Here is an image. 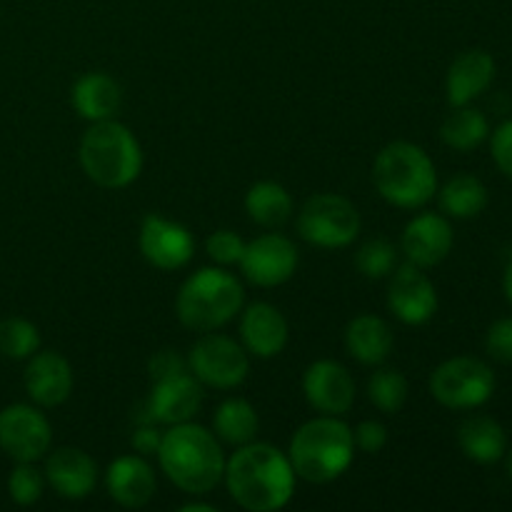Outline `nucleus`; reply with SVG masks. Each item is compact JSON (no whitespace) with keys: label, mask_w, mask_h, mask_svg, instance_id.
<instances>
[{"label":"nucleus","mask_w":512,"mask_h":512,"mask_svg":"<svg viewBox=\"0 0 512 512\" xmlns=\"http://www.w3.org/2000/svg\"><path fill=\"white\" fill-rule=\"evenodd\" d=\"M225 485L240 508L275 512L295 493V470L283 450L268 443H245L225 463Z\"/></svg>","instance_id":"nucleus-1"},{"label":"nucleus","mask_w":512,"mask_h":512,"mask_svg":"<svg viewBox=\"0 0 512 512\" xmlns=\"http://www.w3.org/2000/svg\"><path fill=\"white\" fill-rule=\"evenodd\" d=\"M158 460L170 483L188 495H205L223 480L225 458L213 433L195 423H178L163 433Z\"/></svg>","instance_id":"nucleus-2"},{"label":"nucleus","mask_w":512,"mask_h":512,"mask_svg":"<svg viewBox=\"0 0 512 512\" xmlns=\"http://www.w3.org/2000/svg\"><path fill=\"white\" fill-rule=\"evenodd\" d=\"M355 455L353 430L338 415L313 418L290 440V463L308 483H330L350 468Z\"/></svg>","instance_id":"nucleus-3"},{"label":"nucleus","mask_w":512,"mask_h":512,"mask_svg":"<svg viewBox=\"0 0 512 512\" xmlns=\"http://www.w3.org/2000/svg\"><path fill=\"white\" fill-rule=\"evenodd\" d=\"M80 165L100 188H128L143 170V150L123 123L98 120L80 140Z\"/></svg>","instance_id":"nucleus-4"},{"label":"nucleus","mask_w":512,"mask_h":512,"mask_svg":"<svg viewBox=\"0 0 512 512\" xmlns=\"http://www.w3.org/2000/svg\"><path fill=\"white\" fill-rule=\"evenodd\" d=\"M373 180L378 193L395 208H423L438 193V173L420 145L390 143L378 153L373 165Z\"/></svg>","instance_id":"nucleus-5"},{"label":"nucleus","mask_w":512,"mask_h":512,"mask_svg":"<svg viewBox=\"0 0 512 512\" xmlns=\"http://www.w3.org/2000/svg\"><path fill=\"white\" fill-rule=\"evenodd\" d=\"M243 308V285L220 268H203L190 275L178 293V318L185 328L210 333L223 328Z\"/></svg>","instance_id":"nucleus-6"},{"label":"nucleus","mask_w":512,"mask_h":512,"mask_svg":"<svg viewBox=\"0 0 512 512\" xmlns=\"http://www.w3.org/2000/svg\"><path fill=\"white\" fill-rule=\"evenodd\" d=\"M430 393L450 410H475L495 393V373L488 363L470 355L440 363L430 375Z\"/></svg>","instance_id":"nucleus-7"},{"label":"nucleus","mask_w":512,"mask_h":512,"mask_svg":"<svg viewBox=\"0 0 512 512\" xmlns=\"http://www.w3.org/2000/svg\"><path fill=\"white\" fill-rule=\"evenodd\" d=\"M298 233L318 248H348L360 233V213L343 195L318 193L300 208Z\"/></svg>","instance_id":"nucleus-8"},{"label":"nucleus","mask_w":512,"mask_h":512,"mask_svg":"<svg viewBox=\"0 0 512 512\" xmlns=\"http://www.w3.org/2000/svg\"><path fill=\"white\" fill-rule=\"evenodd\" d=\"M188 368L200 380V385L218 390L238 388L248 378V350L228 335L205 333L190 348Z\"/></svg>","instance_id":"nucleus-9"},{"label":"nucleus","mask_w":512,"mask_h":512,"mask_svg":"<svg viewBox=\"0 0 512 512\" xmlns=\"http://www.w3.org/2000/svg\"><path fill=\"white\" fill-rule=\"evenodd\" d=\"M50 423L33 405L15 403L0 410V450L15 463H35L50 448Z\"/></svg>","instance_id":"nucleus-10"},{"label":"nucleus","mask_w":512,"mask_h":512,"mask_svg":"<svg viewBox=\"0 0 512 512\" xmlns=\"http://www.w3.org/2000/svg\"><path fill=\"white\" fill-rule=\"evenodd\" d=\"M240 268L258 288H275L293 278L298 268V248L285 235L265 233L245 243Z\"/></svg>","instance_id":"nucleus-11"},{"label":"nucleus","mask_w":512,"mask_h":512,"mask_svg":"<svg viewBox=\"0 0 512 512\" xmlns=\"http://www.w3.org/2000/svg\"><path fill=\"white\" fill-rule=\"evenodd\" d=\"M140 253L160 270H180L193 260L195 240L180 223L163 215H145L140 225Z\"/></svg>","instance_id":"nucleus-12"},{"label":"nucleus","mask_w":512,"mask_h":512,"mask_svg":"<svg viewBox=\"0 0 512 512\" xmlns=\"http://www.w3.org/2000/svg\"><path fill=\"white\" fill-rule=\"evenodd\" d=\"M388 308L405 325H423L438 310V293L423 268L413 263L400 265L390 278Z\"/></svg>","instance_id":"nucleus-13"},{"label":"nucleus","mask_w":512,"mask_h":512,"mask_svg":"<svg viewBox=\"0 0 512 512\" xmlns=\"http://www.w3.org/2000/svg\"><path fill=\"white\" fill-rule=\"evenodd\" d=\"M203 405V388L195 375L178 373L155 380L145 410L150 423L178 425L188 423Z\"/></svg>","instance_id":"nucleus-14"},{"label":"nucleus","mask_w":512,"mask_h":512,"mask_svg":"<svg viewBox=\"0 0 512 512\" xmlns=\"http://www.w3.org/2000/svg\"><path fill=\"white\" fill-rule=\"evenodd\" d=\"M303 393L310 408L323 415H343L355 403V383L335 360H318L303 375Z\"/></svg>","instance_id":"nucleus-15"},{"label":"nucleus","mask_w":512,"mask_h":512,"mask_svg":"<svg viewBox=\"0 0 512 512\" xmlns=\"http://www.w3.org/2000/svg\"><path fill=\"white\" fill-rule=\"evenodd\" d=\"M453 225L445 215L423 213L415 215L403 233V253L408 263L418 268H433L443 263L453 250Z\"/></svg>","instance_id":"nucleus-16"},{"label":"nucleus","mask_w":512,"mask_h":512,"mask_svg":"<svg viewBox=\"0 0 512 512\" xmlns=\"http://www.w3.org/2000/svg\"><path fill=\"white\" fill-rule=\"evenodd\" d=\"M23 383L30 400L43 408H55L73 393V370L63 355L55 350H45V353L30 355Z\"/></svg>","instance_id":"nucleus-17"},{"label":"nucleus","mask_w":512,"mask_h":512,"mask_svg":"<svg viewBox=\"0 0 512 512\" xmlns=\"http://www.w3.org/2000/svg\"><path fill=\"white\" fill-rule=\"evenodd\" d=\"M45 483L68 500L88 498L98 483V465L78 448H60L45 463Z\"/></svg>","instance_id":"nucleus-18"},{"label":"nucleus","mask_w":512,"mask_h":512,"mask_svg":"<svg viewBox=\"0 0 512 512\" xmlns=\"http://www.w3.org/2000/svg\"><path fill=\"white\" fill-rule=\"evenodd\" d=\"M495 58L488 50H465L448 68L445 78V95L453 108L470 105L475 98L485 93L495 80Z\"/></svg>","instance_id":"nucleus-19"},{"label":"nucleus","mask_w":512,"mask_h":512,"mask_svg":"<svg viewBox=\"0 0 512 512\" xmlns=\"http://www.w3.org/2000/svg\"><path fill=\"white\" fill-rule=\"evenodd\" d=\"M240 338L255 358H275L288 345V323L275 305L253 303L240 320Z\"/></svg>","instance_id":"nucleus-20"},{"label":"nucleus","mask_w":512,"mask_h":512,"mask_svg":"<svg viewBox=\"0 0 512 512\" xmlns=\"http://www.w3.org/2000/svg\"><path fill=\"white\" fill-rule=\"evenodd\" d=\"M105 485H108L110 498L123 508H143L153 500L155 488H158L153 468L140 455H123L110 463Z\"/></svg>","instance_id":"nucleus-21"},{"label":"nucleus","mask_w":512,"mask_h":512,"mask_svg":"<svg viewBox=\"0 0 512 512\" xmlns=\"http://www.w3.org/2000/svg\"><path fill=\"white\" fill-rule=\"evenodd\" d=\"M73 108L80 118L98 123V120L115 118L123 103V90L110 75L105 73H88L73 85Z\"/></svg>","instance_id":"nucleus-22"},{"label":"nucleus","mask_w":512,"mask_h":512,"mask_svg":"<svg viewBox=\"0 0 512 512\" xmlns=\"http://www.w3.org/2000/svg\"><path fill=\"white\" fill-rule=\"evenodd\" d=\"M458 445L465 458L480 465H493L508 453V435L498 420L488 415H473L458 430Z\"/></svg>","instance_id":"nucleus-23"},{"label":"nucleus","mask_w":512,"mask_h":512,"mask_svg":"<svg viewBox=\"0 0 512 512\" xmlns=\"http://www.w3.org/2000/svg\"><path fill=\"white\" fill-rule=\"evenodd\" d=\"M345 348L363 365H380L393 350V330L378 315H358L345 328Z\"/></svg>","instance_id":"nucleus-24"},{"label":"nucleus","mask_w":512,"mask_h":512,"mask_svg":"<svg viewBox=\"0 0 512 512\" xmlns=\"http://www.w3.org/2000/svg\"><path fill=\"white\" fill-rule=\"evenodd\" d=\"M245 210L250 220L263 228H280L293 215V198L288 190L273 180H260L245 195Z\"/></svg>","instance_id":"nucleus-25"},{"label":"nucleus","mask_w":512,"mask_h":512,"mask_svg":"<svg viewBox=\"0 0 512 512\" xmlns=\"http://www.w3.org/2000/svg\"><path fill=\"white\" fill-rule=\"evenodd\" d=\"M440 208L445 215L458 220L478 218L488 208V188L480 178L468 173H460L445 183L440 190Z\"/></svg>","instance_id":"nucleus-26"},{"label":"nucleus","mask_w":512,"mask_h":512,"mask_svg":"<svg viewBox=\"0 0 512 512\" xmlns=\"http://www.w3.org/2000/svg\"><path fill=\"white\" fill-rule=\"evenodd\" d=\"M440 138L448 148L470 153V150L480 148L490 138V123L478 108L460 105V108H453V113L443 120Z\"/></svg>","instance_id":"nucleus-27"},{"label":"nucleus","mask_w":512,"mask_h":512,"mask_svg":"<svg viewBox=\"0 0 512 512\" xmlns=\"http://www.w3.org/2000/svg\"><path fill=\"white\" fill-rule=\"evenodd\" d=\"M215 435H218L223 443L230 445H245L253 443L255 433H258V413H255L253 405L243 398H230L225 403H220V408L215 410L213 418Z\"/></svg>","instance_id":"nucleus-28"},{"label":"nucleus","mask_w":512,"mask_h":512,"mask_svg":"<svg viewBox=\"0 0 512 512\" xmlns=\"http://www.w3.org/2000/svg\"><path fill=\"white\" fill-rule=\"evenodd\" d=\"M368 398L380 413L395 415L408 400V380L398 370H378L368 380Z\"/></svg>","instance_id":"nucleus-29"},{"label":"nucleus","mask_w":512,"mask_h":512,"mask_svg":"<svg viewBox=\"0 0 512 512\" xmlns=\"http://www.w3.org/2000/svg\"><path fill=\"white\" fill-rule=\"evenodd\" d=\"M40 333L30 320L5 318L0 320V355L10 360H28L38 353Z\"/></svg>","instance_id":"nucleus-30"},{"label":"nucleus","mask_w":512,"mask_h":512,"mask_svg":"<svg viewBox=\"0 0 512 512\" xmlns=\"http://www.w3.org/2000/svg\"><path fill=\"white\" fill-rule=\"evenodd\" d=\"M395 263H398L395 245L383 238L368 240V243L358 250V255H355V265H358L360 273L370 280L388 278L395 270Z\"/></svg>","instance_id":"nucleus-31"},{"label":"nucleus","mask_w":512,"mask_h":512,"mask_svg":"<svg viewBox=\"0 0 512 512\" xmlns=\"http://www.w3.org/2000/svg\"><path fill=\"white\" fill-rule=\"evenodd\" d=\"M45 473H40L33 463H18L8 478L10 500L18 505H33L43 498Z\"/></svg>","instance_id":"nucleus-32"},{"label":"nucleus","mask_w":512,"mask_h":512,"mask_svg":"<svg viewBox=\"0 0 512 512\" xmlns=\"http://www.w3.org/2000/svg\"><path fill=\"white\" fill-rule=\"evenodd\" d=\"M205 250H208V255L215 263L233 265L240 263V258H243L245 243L240 235L230 233V230H215L208 238V243H205Z\"/></svg>","instance_id":"nucleus-33"},{"label":"nucleus","mask_w":512,"mask_h":512,"mask_svg":"<svg viewBox=\"0 0 512 512\" xmlns=\"http://www.w3.org/2000/svg\"><path fill=\"white\" fill-rule=\"evenodd\" d=\"M485 350L498 363H512V318H500L490 325L488 335H485Z\"/></svg>","instance_id":"nucleus-34"},{"label":"nucleus","mask_w":512,"mask_h":512,"mask_svg":"<svg viewBox=\"0 0 512 512\" xmlns=\"http://www.w3.org/2000/svg\"><path fill=\"white\" fill-rule=\"evenodd\" d=\"M490 153L500 173L512 180V120H505L490 133Z\"/></svg>","instance_id":"nucleus-35"},{"label":"nucleus","mask_w":512,"mask_h":512,"mask_svg":"<svg viewBox=\"0 0 512 512\" xmlns=\"http://www.w3.org/2000/svg\"><path fill=\"white\" fill-rule=\"evenodd\" d=\"M353 440L363 453L375 455L385 448V443H388V430H385V425L378 423V420H365V423H360L358 428H355Z\"/></svg>","instance_id":"nucleus-36"},{"label":"nucleus","mask_w":512,"mask_h":512,"mask_svg":"<svg viewBox=\"0 0 512 512\" xmlns=\"http://www.w3.org/2000/svg\"><path fill=\"white\" fill-rule=\"evenodd\" d=\"M185 368H188V365H185L183 358H180L178 353H173V350H160V353H155L148 363V373L153 380L185 373Z\"/></svg>","instance_id":"nucleus-37"},{"label":"nucleus","mask_w":512,"mask_h":512,"mask_svg":"<svg viewBox=\"0 0 512 512\" xmlns=\"http://www.w3.org/2000/svg\"><path fill=\"white\" fill-rule=\"evenodd\" d=\"M160 440H163V435L155 428V423L145 420V423L133 433V448L138 450L140 455H155L160 448Z\"/></svg>","instance_id":"nucleus-38"},{"label":"nucleus","mask_w":512,"mask_h":512,"mask_svg":"<svg viewBox=\"0 0 512 512\" xmlns=\"http://www.w3.org/2000/svg\"><path fill=\"white\" fill-rule=\"evenodd\" d=\"M503 293L505 298H508V303L512 305V260L508 263V268H505V275H503Z\"/></svg>","instance_id":"nucleus-39"},{"label":"nucleus","mask_w":512,"mask_h":512,"mask_svg":"<svg viewBox=\"0 0 512 512\" xmlns=\"http://www.w3.org/2000/svg\"><path fill=\"white\" fill-rule=\"evenodd\" d=\"M183 512H215L213 505H205V503H188L180 508Z\"/></svg>","instance_id":"nucleus-40"},{"label":"nucleus","mask_w":512,"mask_h":512,"mask_svg":"<svg viewBox=\"0 0 512 512\" xmlns=\"http://www.w3.org/2000/svg\"><path fill=\"white\" fill-rule=\"evenodd\" d=\"M508 468H510V478H512V453H510V463H508Z\"/></svg>","instance_id":"nucleus-41"}]
</instances>
